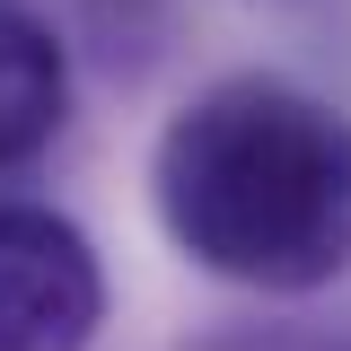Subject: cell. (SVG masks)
Returning a JSON list of instances; mask_svg holds the SVG:
<instances>
[{
	"instance_id": "obj_1",
	"label": "cell",
	"mask_w": 351,
	"mask_h": 351,
	"mask_svg": "<svg viewBox=\"0 0 351 351\" xmlns=\"http://www.w3.org/2000/svg\"><path fill=\"white\" fill-rule=\"evenodd\" d=\"M158 219L184 255L246 290L351 272V123L281 80L193 97L158 141Z\"/></svg>"
},
{
	"instance_id": "obj_2",
	"label": "cell",
	"mask_w": 351,
	"mask_h": 351,
	"mask_svg": "<svg viewBox=\"0 0 351 351\" xmlns=\"http://www.w3.org/2000/svg\"><path fill=\"white\" fill-rule=\"evenodd\" d=\"M106 325V272L62 211H0V351H88Z\"/></svg>"
},
{
	"instance_id": "obj_3",
	"label": "cell",
	"mask_w": 351,
	"mask_h": 351,
	"mask_svg": "<svg viewBox=\"0 0 351 351\" xmlns=\"http://www.w3.org/2000/svg\"><path fill=\"white\" fill-rule=\"evenodd\" d=\"M62 106H71V62H62L53 27L0 0V167L36 158L62 132Z\"/></svg>"
}]
</instances>
